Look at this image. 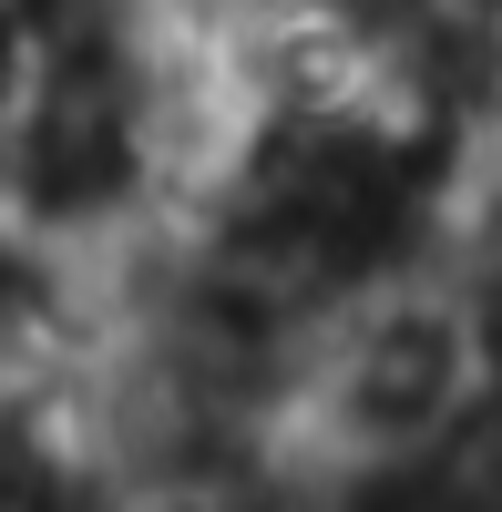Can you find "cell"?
I'll use <instances>...</instances> for the list:
<instances>
[{
    "label": "cell",
    "instance_id": "7a4b0ae2",
    "mask_svg": "<svg viewBox=\"0 0 502 512\" xmlns=\"http://www.w3.org/2000/svg\"><path fill=\"white\" fill-rule=\"evenodd\" d=\"M175 11H185V21H226L236 0H175Z\"/></svg>",
    "mask_w": 502,
    "mask_h": 512
},
{
    "label": "cell",
    "instance_id": "6da1fadb",
    "mask_svg": "<svg viewBox=\"0 0 502 512\" xmlns=\"http://www.w3.org/2000/svg\"><path fill=\"white\" fill-rule=\"evenodd\" d=\"M502 420V318L472 267H421L328 308L298 390L318 472H451Z\"/></svg>",
    "mask_w": 502,
    "mask_h": 512
}]
</instances>
